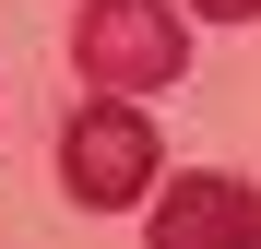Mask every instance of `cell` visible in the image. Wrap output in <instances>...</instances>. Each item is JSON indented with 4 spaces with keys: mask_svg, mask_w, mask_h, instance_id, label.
Segmentation results:
<instances>
[{
    "mask_svg": "<svg viewBox=\"0 0 261 249\" xmlns=\"http://www.w3.org/2000/svg\"><path fill=\"white\" fill-rule=\"evenodd\" d=\"M71 60L107 95H166L190 71V24H178V0H83L71 12Z\"/></svg>",
    "mask_w": 261,
    "mask_h": 249,
    "instance_id": "7a4b0ae2",
    "label": "cell"
},
{
    "mask_svg": "<svg viewBox=\"0 0 261 249\" xmlns=\"http://www.w3.org/2000/svg\"><path fill=\"white\" fill-rule=\"evenodd\" d=\"M166 249H214V237H261V190H226V178H190V190H154L143 202Z\"/></svg>",
    "mask_w": 261,
    "mask_h": 249,
    "instance_id": "3957f363",
    "label": "cell"
},
{
    "mask_svg": "<svg viewBox=\"0 0 261 249\" xmlns=\"http://www.w3.org/2000/svg\"><path fill=\"white\" fill-rule=\"evenodd\" d=\"M190 24H261V0H178Z\"/></svg>",
    "mask_w": 261,
    "mask_h": 249,
    "instance_id": "277c9868",
    "label": "cell"
},
{
    "mask_svg": "<svg viewBox=\"0 0 261 249\" xmlns=\"http://www.w3.org/2000/svg\"><path fill=\"white\" fill-rule=\"evenodd\" d=\"M154 166H166V143H154V119H143V95H83L71 107V131H60V190L83 202V214H143L154 202Z\"/></svg>",
    "mask_w": 261,
    "mask_h": 249,
    "instance_id": "6da1fadb",
    "label": "cell"
}]
</instances>
